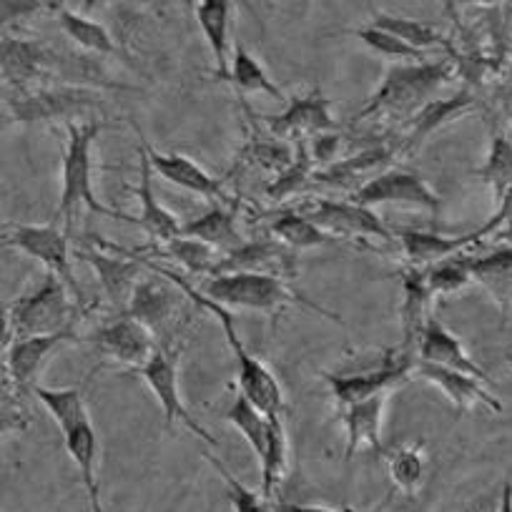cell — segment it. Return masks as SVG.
Returning a JSON list of instances; mask_svg holds the SVG:
<instances>
[{"label": "cell", "instance_id": "obj_1", "mask_svg": "<svg viewBox=\"0 0 512 512\" xmlns=\"http://www.w3.org/2000/svg\"><path fill=\"white\" fill-rule=\"evenodd\" d=\"M123 254L134 256L136 262L144 264L149 272H156V274H161V277L169 279V282H174L176 287H179L181 292H184L186 297H189L191 302L201 309V312L214 314V317L219 319L226 344H229L231 354H234V359H236V390H239L246 400L254 402V405L264 412V415H284V412H287L282 384H279V379L274 377L272 369H269L267 364L259 362V359H256L254 354H249V349L244 347V342H241L239 332H236V327H234V312H231V309L211 302L209 297H204V294H201V289L191 287L189 279H184L181 274H176L174 269L154 264L151 259H146V256L136 254V251L123 249Z\"/></svg>", "mask_w": 512, "mask_h": 512}, {"label": "cell", "instance_id": "obj_2", "mask_svg": "<svg viewBox=\"0 0 512 512\" xmlns=\"http://www.w3.org/2000/svg\"><path fill=\"white\" fill-rule=\"evenodd\" d=\"M101 128V121L68 123V141L66 151H63L61 201H58L56 216H53V224L63 226L68 234L73 229V219L83 209L91 211V214L106 216V219L126 221V224L136 221L134 216H126L121 211L111 209V206L101 204L96 189H93V144H96Z\"/></svg>", "mask_w": 512, "mask_h": 512}, {"label": "cell", "instance_id": "obj_3", "mask_svg": "<svg viewBox=\"0 0 512 512\" xmlns=\"http://www.w3.org/2000/svg\"><path fill=\"white\" fill-rule=\"evenodd\" d=\"M201 294L209 297L211 302L231 309H251V312H262L272 317V329L277 327V319L284 309L304 307L309 312L322 314L329 322L342 324V319L334 312L324 309L322 304L312 302L297 289L289 287L287 279L267 277V274H226V277H211L209 282L201 284Z\"/></svg>", "mask_w": 512, "mask_h": 512}, {"label": "cell", "instance_id": "obj_4", "mask_svg": "<svg viewBox=\"0 0 512 512\" xmlns=\"http://www.w3.org/2000/svg\"><path fill=\"white\" fill-rule=\"evenodd\" d=\"M83 309L71 289L56 274H46L33 292L13 299L6 307V342L18 337H46V334L76 332Z\"/></svg>", "mask_w": 512, "mask_h": 512}, {"label": "cell", "instance_id": "obj_5", "mask_svg": "<svg viewBox=\"0 0 512 512\" xmlns=\"http://www.w3.org/2000/svg\"><path fill=\"white\" fill-rule=\"evenodd\" d=\"M3 246L8 249H18L28 254L31 259L41 262L48 274H56L66 287L71 289L73 299L83 312L91 309L83 287L78 284L76 274L71 267V234L58 224H8L6 234H3Z\"/></svg>", "mask_w": 512, "mask_h": 512}, {"label": "cell", "instance_id": "obj_6", "mask_svg": "<svg viewBox=\"0 0 512 512\" xmlns=\"http://www.w3.org/2000/svg\"><path fill=\"white\" fill-rule=\"evenodd\" d=\"M11 121L38 123V121H68L83 116L86 111L101 106L98 91L81 86H33L11 88L6 93Z\"/></svg>", "mask_w": 512, "mask_h": 512}, {"label": "cell", "instance_id": "obj_7", "mask_svg": "<svg viewBox=\"0 0 512 512\" xmlns=\"http://www.w3.org/2000/svg\"><path fill=\"white\" fill-rule=\"evenodd\" d=\"M415 359V354H407L397 347L395 352L384 357V362L377 369H364V372L354 374L322 372V377L327 382L329 392H332L337 410H344L354 402L372 400V397L390 395V392L400 390L402 384L415 377Z\"/></svg>", "mask_w": 512, "mask_h": 512}, {"label": "cell", "instance_id": "obj_8", "mask_svg": "<svg viewBox=\"0 0 512 512\" xmlns=\"http://www.w3.org/2000/svg\"><path fill=\"white\" fill-rule=\"evenodd\" d=\"M83 342L91 344L93 352L106 364L131 372H141L161 347L159 339L128 314H116L111 322L101 324L88 337H83Z\"/></svg>", "mask_w": 512, "mask_h": 512}, {"label": "cell", "instance_id": "obj_9", "mask_svg": "<svg viewBox=\"0 0 512 512\" xmlns=\"http://www.w3.org/2000/svg\"><path fill=\"white\" fill-rule=\"evenodd\" d=\"M71 342H83L76 332L46 334V337H18L8 339L3 349V384L6 395L26 397L38 387V374L43 372L48 359L58 347Z\"/></svg>", "mask_w": 512, "mask_h": 512}, {"label": "cell", "instance_id": "obj_10", "mask_svg": "<svg viewBox=\"0 0 512 512\" xmlns=\"http://www.w3.org/2000/svg\"><path fill=\"white\" fill-rule=\"evenodd\" d=\"M93 241L101 249H76L73 256L86 262L88 267H93L98 284H101L103 297L111 304L113 312L126 314L128 304L134 299L136 287H139V282L146 277L149 269L136 262L134 256L123 254L118 246L106 244V241L96 239V236H93Z\"/></svg>", "mask_w": 512, "mask_h": 512}, {"label": "cell", "instance_id": "obj_11", "mask_svg": "<svg viewBox=\"0 0 512 512\" xmlns=\"http://www.w3.org/2000/svg\"><path fill=\"white\" fill-rule=\"evenodd\" d=\"M294 211L307 216L309 221L324 229L327 234L337 236V239H382V241H395L384 221L374 214L372 209L357 206L354 201H334L314 196V199H304L302 204L294 206Z\"/></svg>", "mask_w": 512, "mask_h": 512}, {"label": "cell", "instance_id": "obj_12", "mask_svg": "<svg viewBox=\"0 0 512 512\" xmlns=\"http://www.w3.org/2000/svg\"><path fill=\"white\" fill-rule=\"evenodd\" d=\"M181 304H184V292L174 282L156 272H146L126 314L144 324L159 339L161 347H174L176 317L181 312Z\"/></svg>", "mask_w": 512, "mask_h": 512}, {"label": "cell", "instance_id": "obj_13", "mask_svg": "<svg viewBox=\"0 0 512 512\" xmlns=\"http://www.w3.org/2000/svg\"><path fill=\"white\" fill-rule=\"evenodd\" d=\"M179 354L181 344H174V347H159L154 357L149 359L144 369L139 372V377L144 379L146 387L154 392V397L159 400L161 410H164L166 427H174V422H181L189 432H194L201 442L216 447L219 442L194 420L189 410H186L184 400H181V387H179Z\"/></svg>", "mask_w": 512, "mask_h": 512}, {"label": "cell", "instance_id": "obj_14", "mask_svg": "<svg viewBox=\"0 0 512 512\" xmlns=\"http://www.w3.org/2000/svg\"><path fill=\"white\" fill-rule=\"evenodd\" d=\"M447 81V66L442 63H415V66H395L377 96L372 98V106L362 111V116H369L372 111H395L410 113L412 108L422 103V98L430 96L432 91Z\"/></svg>", "mask_w": 512, "mask_h": 512}, {"label": "cell", "instance_id": "obj_15", "mask_svg": "<svg viewBox=\"0 0 512 512\" xmlns=\"http://www.w3.org/2000/svg\"><path fill=\"white\" fill-rule=\"evenodd\" d=\"M269 134L279 141H302L319 139L324 134H337V121L332 116V101L322 93V88H312L304 96L292 98L282 113L277 116H262Z\"/></svg>", "mask_w": 512, "mask_h": 512}, {"label": "cell", "instance_id": "obj_16", "mask_svg": "<svg viewBox=\"0 0 512 512\" xmlns=\"http://www.w3.org/2000/svg\"><path fill=\"white\" fill-rule=\"evenodd\" d=\"M349 201L372 211L384 204L415 206V209L430 211L435 216L442 206L440 196L430 189V184L417 171L395 169V166L369 181L367 186H362L357 194L349 196Z\"/></svg>", "mask_w": 512, "mask_h": 512}, {"label": "cell", "instance_id": "obj_17", "mask_svg": "<svg viewBox=\"0 0 512 512\" xmlns=\"http://www.w3.org/2000/svg\"><path fill=\"white\" fill-rule=\"evenodd\" d=\"M297 254L282 241L272 239H254L244 241L239 249L229 251L219 259L211 277H226V274H267V277L279 279H297Z\"/></svg>", "mask_w": 512, "mask_h": 512}, {"label": "cell", "instance_id": "obj_18", "mask_svg": "<svg viewBox=\"0 0 512 512\" xmlns=\"http://www.w3.org/2000/svg\"><path fill=\"white\" fill-rule=\"evenodd\" d=\"M139 141L146 149V154H149L154 171L164 181H169V184L179 186V189L184 191H191V194L201 196V199L211 201V204H236V201H231V196L224 191L221 181L214 179L211 174H206L194 159H189V156L184 154H161V151H156L154 146L146 141L144 134L139 136Z\"/></svg>", "mask_w": 512, "mask_h": 512}, {"label": "cell", "instance_id": "obj_19", "mask_svg": "<svg viewBox=\"0 0 512 512\" xmlns=\"http://www.w3.org/2000/svg\"><path fill=\"white\" fill-rule=\"evenodd\" d=\"M56 51L41 46L36 41H21V38H3V78L11 88H33L48 86L53 73Z\"/></svg>", "mask_w": 512, "mask_h": 512}, {"label": "cell", "instance_id": "obj_20", "mask_svg": "<svg viewBox=\"0 0 512 512\" xmlns=\"http://www.w3.org/2000/svg\"><path fill=\"white\" fill-rule=\"evenodd\" d=\"M415 377L422 379V382L435 384L437 390H440L460 412L472 410V407L477 405L487 407V410L497 412V415L502 412V402L492 395L490 387H487L485 382H480V379L470 377V374H462L455 372V369H445L437 367V364H427L415 359Z\"/></svg>", "mask_w": 512, "mask_h": 512}, {"label": "cell", "instance_id": "obj_21", "mask_svg": "<svg viewBox=\"0 0 512 512\" xmlns=\"http://www.w3.org/2000/svg\"><path fill=\"white\" fill-rule=\"evenodd\" d=\"M392 161H395V154L390 149H384V146L374 149L372 146V149H364L359 154L347 156V159L334 161L327 169L317 171L312 186H327V189L352 191V194H357L362 186H367L379 174L392 169Z\"/></svg>", "mask_w": 512, "mask_h": 512}, {"label": "cell", "instance_id": "obj_22", "mask_svg": "<svg viewBox=\"0 0 512 512\" xmlns=\"http://www.w3.org/2000/svg\"><path fill=\"white\" fill-rule=\"evenodd\" d=\"M417 359L427 364H437V367L455 369V372L470 374V377L480 379L487 387H492L490 377H487L485 369L475 362V359L467 354L465 344L440 322V319L432 314L430 322H427L425 332H422L420 344H417Z\"/></svg>", "mask_w": 512, "mask_h": 512}, {"label": "cell", "instance_id": "obj_23", "mask_svg": "<svg viewBox=\"0 0 512 512\" xmlns=\"http://www.w3.org/2000/svg\"><path fill=\"white\" fill-rule=\"evenodd\" d=\"M395 241L400 244L402 256L407 259V267L427 269L445 262L450 256L465 254L467 246L475 244V236H445L440 231H417V229H395Z\"/></svg>", "mask_w": 512, "mask_h": 512}, {"label": "cell", "instance_id": "obj_24", "mask_svg": "<svg viewBox=\"0 0 512 512\" xmlns=\"http://www.w3.org/2000/svg\"><path fill=\"white\" fill-rule=\"evenodd\" d=\"M402 344L400 349L417 357V344L432 317V292L427 289L425 269H402Z\"/></svg>", "mask_w": 512, "mask_h": 512}, {"label": "cell", "instance_id": "obj_25", "mask_svg": "<svg viewBox=\"0 0 512 512\" xmlns=\"http://www.w3.org/2000/svg\"><path fill=\"white\" fill-rule=\"evenodd\" d=\"M390 395H379L372 400L354 402V405L344 407L342 422H344V435H347V445H344V460H352L357 455L359 447H369L377 455H384L382 445V420H384V407H387Z\"/></svg>", "mask_w": 512, "mask_h": 512}, {"label": "cell", "instance_id": "obj_26", "mask_svg": "<svg viewBox=\"0 0 512 512\" xmlns=\"http://www.w3.org/2000/svg\"><path fill=\"white\" fill-rule=\"evenodd\" d=\"M139 166H141V184L136 189L141 201V216L134 221L136 226L146 231L151 236L154 244H166V241L181 236L184 224H179L174 214H171L166 206L159 204L154 194V166H151L149 154H146L144 146H139Z\"/></svg>", "mask_w": 512, "mask_h": 512}, {"label": "cell", "instance_id": "obj_27", "mask_svg": "<svg viewBox=\"0 0 512 512\" xmlns=\"http://www.w3.org/2000/svg\"><path fill=\"white\" fill-rule=\"evenodd\" d=\"M236 6H231L229 0H201L194 6L196 23H199L201 33H204L206 43H209V51L214 56L216 66V78L219 81L229 83V28H231V13Z\"/></svg>", "mask_w": 512, "mask_h": 512}, {"label": "cell", "instance_id": "obj_28", "mask_svg": "<svg viewBox=\"0 0 512 512\" xmlns=\"http://www.w3.org/2000/svg\"><path fill=\"white\" fill-rule=\"evenodd\" d=\"M63 435V445H66V452L71 455V460L76 462L78 472H81V482L86 487L88 505H91V512H106L101 505V487H98L96 477V460H98V437L96 430H93V422L86 420L81 425L68 427Z\"/></svg>", "mask_w": 512, "mask_h": 512}, {"label": "cell", "instance_id": "obj_29", "mask_svg": "<svg viewBox=\"0 0 512 512\" xmlns=\"http://www.w3.org/2000/svg\"><path fill=\"white\" fill-rule=\"evenodd\" d=\"M472 282L480 284L507 317L512 307V246H500L482 256H470Z\"/></svg>", "mask_w": 512, "mask_h": 512}, {"label": "cell", "instance_id": "obj_30", "mask_svg": "<svg viewBox=\"0 0 512 512\" xmlns=\"http://www.w3.org/2000/svg\"><path fill=\"white\" fill-rule=\"evenodd\" d=\"M181 234L204 241L211 249L219 251L221 256L244 244V236L236 229V204H211V209L204 216L184 224Z\"/></svg>", "mask_w": 512, "mask_h": 512}, {"label": "cell", "instance_id": "obj_31", "mask_svg": "<svg viewBox=\"0 0 512 512\" xmlns=\"http://www.w3.org/2000/svg\"><path fill=\"white\" fill-rule=\"evenodd\" d=\"M269 234L294 251L317 249V246L339 244V241H342L337 239V236L327 234L324 229H319L314 221H309L307 216L299 214V211L294 209L279 211V214L269 221Z\"/></svg>", "mask_w": 512, "mask_h": 512}, {"label": "cell", "instance_id": "obj_32", "mask_svg": "<svg viewBox=\"0 0 512 512\" xmlns=\"http://www.w3.org/2000/svg\"><path fill=\"white\" fill-rule=\"evenodd\" d=\"M259 467H262V492L274 500L289 470V435L284 415H269L267 450L259 460Z\"/></svg>", "mask_w": 512, "mask_h": 512}, {"label": "cell", "instance_id": "obj_33", "mask_svg": "<svg viewBox=\"0 0 512 512\" xmlns=\"http://www.w3.org/2000/svg\"><path fill=\"white\" fill-rule=\"evenodd\" d=\"M56 11L58 26L76 46H81L88 53H96V56H116V41H113L111 31L103 23L81 16V13L71 11V8L56 6Z\"/></svg>", "mask_w": 512, "mask_h": 512}, {"label": "cell", "instance_id": "obj_34", "mask_svg": "<svg viewBox=\"0 0 512 512\" xmlns=\"http://www.w3.org/2000/svg\"><path fill=\"white\" fill-rule=\"evenodd\" d=\"M154 254L164 256L169 262H176L191 277H204V274L211 277V272H214V267L221 259L219 251L211 249L209 244L184 234L166 241V244H154Z\"/></svg>", "mask_w": 512, "mask_h": 512}, {"label": "cell", "instance_id": "obj_35", "mask_svg": "<svg viewBox=\"0 0 512 512\" xmlns=\"http://www.w3.org/2000/svg\"><path fill=\"white\" fill-rule=\"evenodd\" d=\"M384 462H387V472H390L392 485L407 497L415 495L420 490L422 480H425V442H412V445H400L395 450H384Z\"/></svg>", "mask_w": 512, "mask_h": 512}, {"label": "cell", "instance_id": "obj_36", "mask_svg": "<svg viewBox=\"0 0 512 512\" xmlns=\"http://www.w3.org/2000/svg\"><path fill=\"white\" fill-rule=\"evenodd\" d=\"M229 83L239 91V96H246V93H264V96L274 98V101L289 103L282 88L269 78L262 63L256 61L241 43L234 46V63H231Z\"/></svg>", "mask_w": 512, "mask_h": 512}, {"label": "cell", "instance_id": "obj_37", "mask_svg": "<svg viewBox=\"0 0 512 512\" xmlns=\"http://www.w3.org/2000/svg\"><path fill=\"white\" fill-rule=\"evenodd\" d=\"M224 420L239 432L256 455V460H262L264 450H267V435H269V415H264L259 407L251 400H246L239 390H236L234 402L229 410L224 412Z\"/></svg>", "mask_w": 512, "mask_h": 512}, {"label": "cell", "instance_id": "obj_38", "mask_svg": "<svg viewBox=\"0 0 512 512\" xmlns=\"http://www.w3.org/2000/svg\"><path fill=\"white\" fill-rule=\"evenodd\" d=\"M33 395H36V400L46 407L48 415L56 420L58 430L61 432H66L68 427L81 425V422L91 420V417H88L86 400H83L81 390H76V387L51 390V387H43V384H38L36 390H33Z\"/></svg>", "mask_w": 512, "mask_h": 512}, {"label": "cell", "instance_id": "obj_39", "mask_svg": "<svg viewBox=\"0 0 512 512\" xmlns=\"http://www.w3.org/2000/svg\"><path fill=\"white\" fill-rule=\"evenodd\" d=\"M294 149H297V156H294L292 166H287V169L267 186V196L272 201H284L289 199V196L302 194V191H307V186L314 184V174H317L314 166L317 164H314L309 144L302 141V144H294Z\"/></svg>", "mask_w": 512, "mask_h": 512}, {"label": "cell", "instance_id": "obj_40", "mask_svg": "<svg viewBox=\"0 0 512 512\" xmlns=\"http://www.w3.org/2000/svg\"><path fill=\"white\" fill-rule=\"evenodd\" d=\"M349 33H352L354 38H359V41H362L369 51H374L377 56L387 58V61H392L395 66H415V63H427V53L407 46L405 41H400V38L392 36V33H387V31H379V28H374V26H364V28H354V31H349Z\"/></svg>", "mask_w": 512, "mask_h": 512}, {"label": "cell", "instance_id": "obj_41", "mask_svg": "<svg viewBox=\"0 0 512 512\" xmlns=\"http://www.w3.org/2000/svg\"><path fill=\"white\" fill-rule=\"evenodd\" d=\"M369 26L379 28V31H387L392 36H397L400 41H405L407 46L417 48V51L427 53L435 46H447L445 38L435 31L432 26H425L420 21H412V18H400V16H387V13H377L372 16Z\"/></svg>", "mask_w": 512, "mask_h": 512}, {"label": "cell", "instance_id": "obj_42", "mask_svg": "<svg viewBox=\"0 0 512 512\" xmlns=\"http://www.w3.org/2000/svg\"><path fill=\"white\" fill-rule=\"evenodd\" d=\"M472 106V98L467 93H460V96L450 98V101H435V103H427L425 108L417 111V116L412 118V128H410V136H407V146H417L425 136H430L437 126L447 123L450 118L462 116L467 108Z\"/></svg>", "mask_w": 512, "mask_h": 512}, {"label": "cell", "instance_id": "obj_43", "mask_svg": "<svg viewBox=\"0 0 512 512\" xmlns=\"http://www.w3.org/2000/svg\"><path fill=\"white\" fill-rule=\"evenodd\" d=\"M425 282L427 289L432 292V297H447V294H457L462 289H467L472 282L470 272V256L457 254L445 259V262L435 264V267L425 269Z\"/></svg>", "mask_w": 512, "mask_h": 512}, {"label": "cell", "instance_id": "obj_44", "mask_svg": "<svg viewBox=\"0 0 512 512\" xmlns=\"http://www.w3.org/2000/svg\"><path fill=\"white\" fill-rule=\"evenodd\" d=\"M204 457L209 460V465L219 472L221 480H224L226 495H229L231 505H234V512H277V502H274L272 497L264 495L262 490H251L244 482L236 480V477L231 475L229 467H226L219 457L209 455V452H204Z\"/></svg>", "mask_w": 512, "mask_h": 512}, {"label": "cell", "instance_id": "obj_45", "mask_svg": "<svg viewBox=\"0 0 512 512\" xmlns=\"http://www.w3.org/2000/svg\"><path fill=\"white\" fill-rule=\"evenodd\" d=\"M482 179H487L495 189L497 201L512 191V141L500 136V139L492 141L490 156H487V164L482 166Z\"/></svg>", "mask_w": 512, "mask_h": 512}, {"label": "cell", "instance_id": "obj_46", "mask_svg": "<svg viewBox=\"0 0 512 512\" xmlns=\"http://www.w3.org/2000/svg\"><path fill=\"white\" fill-rule=\"evenodd\" d=\"M277 512H339V510H327V507H304V505H277ZM352 512V510H342Z\"/></svg>", "mask_w": 512, "mask_h": 512}, {"label": "cell", "instance_id": "obj_47", "mask_svg": "<svg viewBox=\"0 0 512 512\" xmlns=\"http://www.w3.org/2000/svg\"><path fill=\"white\" fill-rule=\"evenodd\" d=\"M495 512H512V485L510 482H505V487H502L500 507H497Z\"/></svg>", "mask_w": 512, "mask_h": 512}]
</instances>
